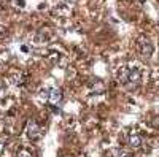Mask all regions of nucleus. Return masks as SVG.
<instances>
[{"label":"nucleus","mask_w":159,"mask_h":157,"mask_svg":"<svg viewBox=\"0 0 159 157\" xmlns=\"http://www.w3.org/2000/svg\"><path fill=\"white\" fill-rule=\"evenodd\" d=\"M118 80L127 89H135L142 81V68L135 63L123 65L118 72Z\"/></svg>","instance_id":"f257e3e1"},{"label":"nucleus","mask_w":159,"mask_h":157,"mask_svg":"<svg viewBox=\"0 0 159 157\" xmlns=\"http://www.w3.org/2000/svg\"><path fill=\"white\" fill-rule=\"evenodd\" d=\"M107 157H132L127 151L124 149H119V148H115V149H110L107 152Z\"/></svg>","instance_id":"423d86ee"},{"label":"nucleus","mask_w":159,"mask_h":157,"mask_svg":"<svg viewBox=\"0 0 159 157\" xmlns=\"http://www.w3.org/2000/svg\"><path fill=\"white\" fill-rule=\"evenodd\" d=\"M7 35V29L3 27V25H0V38H3Z\"/></svg>","instance_id":"1a4fd4ad"},{"label":"nucleus","mask_w":159,"mask_h":157,"mask_svg":"<svg viewBox=\"0 0 159 157\" xmlns=\"http://www.w3.org/2000/svg\"><path fill=\"white\" fill-rule=\"evenodd\" d=\"M11 80H13L11 83H13V84H16V86H21V84L24 83V80H22V73H16L15 76L11 78Z\"/></svg>","instance_id":"0eeeda50"},{"label":"nucleus","mask_w":159,"mask_h":157,"mask_svg":"<svg viewBox=\"0 0 159 157\" xmlns=\"http://www.w3.org/2000/svg\"><path fill=\"white\" fill-rule=\"evenodd\" d=\"M40 97H42L43 100H46L48 103H51V105H61V102H62V92L57 87H45V89H42L40 90Z\"/></svg>","instance_id":"f03ea898"},{"label":"nucleus","mask_w":159,"mask_h":157,"mask_svg":"<svg viewBox=\"0 0 159 157\" xmlns=\"http://www.w3.org/2000/svg\"><path fill=\"white\" fill-rule=\"evenodd\" d=\"M137 48H139V52L143 56V57H151V54H153V51H154V46H153V43L148 40V38H145V37H142V38H139V41H137Z\"/></svg>","instance_id":"7ed1b4c3"},{"label":"nucleus","mask_w":159,"mask_h":157,"mask_svg":"<svg viewBox=\"0 0 159 157\" xmlns=\"http://www.w3.org/2000/svg\"><path fill=\"white\" fill-rule=\"evenodd\" d=\"M3 97V92H2V90H0V98H2Z\"/></svg>","instance_id":"9d476101"},{"label":"nucleus","mask_w":159,"mask_h":157,"mask_svg":"<svg viewBox=\"0 0 159 157\" xmlns=\"http://www.w3.org/2000/svg\"><path fill=\"white\" fill-rule=\"evenodd\" d=\"M127 145L132 148V149H140L142 146H143V140H142V137L135 132V130H130V132L127 133Z\"/></svg>","instance_id":"39448f33"},{"label":"nucleus","mask_w":159,"mask_h":157,"mask_svg":"<svg viewBox=\"0 0 159 157\" xmlns=\"http://www.w3.org/2000/svg\"><path fill=\"white\" fill-rule=\"evenodd\" d=\"M25 133H27V137L30 140H38V138H42L43 130H42V127H40L35 121H29L27 127H25Z\"/></svg>","instance_id":"20e7f679"},{"label":"nucleus","mask_w":159,"mask_h":157,"mask_svg":"<svg viewBox=\"0 0 159 157\" xmlns=\"http://www.w3.org/2000/svg\"><path fill=\"white\" fill-rule=\"evenodd\" d=\"M18 157H32V154H30L27 149H21V151L18 152Z\"/></svg>","instance_id":"6e6552de"}]
</instances>
